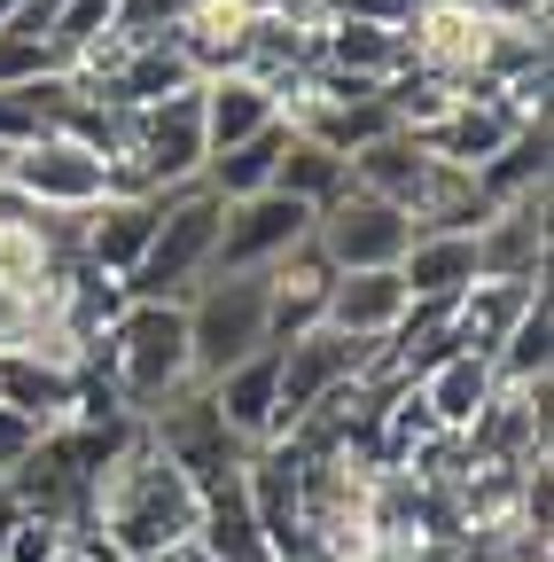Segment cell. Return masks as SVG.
Masks as SVG:
<instances>
[{
  "instance_id": "cell-1",
  "label": "cell",
  "mask_w": 554,
  "mask_h": 562,
  "mask_svg": "<svg viewBox=\"0 0 554 562\" xmlns=\"http://www.w3.org/2000/svg\"><path fill=\"white\" fill-rule=\"evenodd\" d=\"M414 70L445 94H500L523 70H546V16H493L476 0H422L406 24Z\"/></svg>"
},
{
  "instance_id": "cell-4",
  "label": "cell",
  "mask_w": 554,
  "mask_h": 562,
  "mask_svg": "<svg viewBox=\"0 0 554 562\" xmlns=\"http://www.w3.org/2000/svg\"><path fill=\"white\" fill-rule=\"evenodd\" d=\"M102 336H110V383H117L125 414H149L157 398L195 383V368H188V313L180 305H133L125 297V313Z\"/></svg>"
},
{
  "instance_id": "cell-7",
  "label": "cell",
  "mask_w": 554,
  "mask_h": 562,
  "mask_svg": "<svg viewBox=\"0 0 554 562\" xmlns=\"http://www.w3.org/2000/svg\"><path fill=\"white\" fill-rule=\"evenodd\" d=\"M375 344H383V336H343V328H328V321L305 328V336H290V344H282V391H273V438H290L328 391L360 383V375L375 368ZM273 438H265V446H273Z\"/></svg>"
},
{
  "instance_id": "cell-24",
  "label": "cell",
  "mask_w": 554,
  "mask_h": 562,
  "mask_svg": "<svg viewBox=\"0 0 554 562\" xmlns=\"http://www.w3.org/2000/svg\"><path fill=\"white\" fill-rule=\"evenodd\" d=\"M313 63L383 87V79H398V70L414 63V47H406L398 24H328V32H313Z\"/></svg>"
},
{
  "instance_id": "cell-16",
  "label": "cell",
  "mask_w": 554,
  "mask_h": 562,
  "mask_svg": "<svg viewBox=\"0 0 554 562\" xmlns=\"http://www.w3.org/2000/svg\"><path fill=\"white\" fill-rule=\"evenodd\" d=\"M203 391H212V406L227 414V430H235L242 446H265V438H273V391H282V344H258L250 360L219 368Z\"/></svg>"
},
{
  "instance_id": "cell-8",
  "label": "cell",
  "mask_w": 554,
  "mask_h": 562,
  "mask_svg": "<svg viewBox=\"0 0 554 562\" xmlns=\"http://www.w3.org/2000/svg\"><path fill=\"white\" fill-rule=\"evenodd\" d=\"M414 243V220L398 203L368 195V188H343L336 203L313 211V250L336 273H360V266H398V250Z\"/></svg>"
},
{
  "instance_id": "cell-27",
  "label": "cell",
  "mask_w": 554,
  "mask_h": 562,
  "mask_svg": "<svg viewBox=\"0 0 554 562\" xmlns=\"http://www.w3.org/2000/svg\"><path fill=\"white\" fill-rule=\"evenodd\" d=\"M531 188H546V117H539V125H516L508 149H500L493 165H476V195H484V203H516V195H531Z\"/></svg>"
},
{
  "instance_id": "cell-13",
  "label": "cell",
  "mask_w": 554,
  "mask_h": 562,
  "mask_svg": "<svg viewBox=\"0 0 554 562\" xmlns=\"http://www.w3.org/2000/svg\"><path fill=\"white\" fill-rule=\"evenodd\" d=\"M516 125H539V117H516L500 94H453L430 125H414V140H422L438 165L476 172V165H493V157L508 149V133H516Z\"/></svg>"
},
{
  "instance_id": "cell-11",
  "label": "cell",
  "mask_w": 554,
  "mask_h": 562,
  "mask_svg": "<svg viewBox=\"0 0 554 562\" xmlns=\"http://www.w3.org/2000/svg\"><path fill=\"white\" fill-rule=\"evenodd\" d=\"M546 188L516 195V203H493L476 227V281H546Z\"/></svg>"
},
{
  "instance_id": "cell-17",
  "label": "cell",
  "mask_w": 554,
  "mask_h": 562,
  "mask_svg": "<svg viewBox=\"0 0 554 562\" xmlns=\"http://www.w3.org/2000/svg\"><path fill=\"white\" fill-rule=\"evenodd\" d=\"M343 165H352V188H368V195L398 203L406 220H414V203H422V188H430V172H438V157H430L414 133H398V125H391V133H375L368 149H352Z\"/></svg>"
},
{
  "instance_id": "cell-18",
  "label": "cell",
  "mask_w": 554,
  "mask_h": 562,
  "mask_svg": "<svg viewBox=\"0 0 554 562\" xmlns=\"http://www.w3.org/2000/svg\"><path fill=\"white\" fill-rule=\"evenodd\" d=\"M546 297V281H468V290L453 297V351H493L508 344V328Z\"/></svg>"
},
{
  "instance_id": "cell-28",
  "label": "cell",
  "mask_w": 554,
  "mask_h": 562,
  "mask_svg": "<svg viewBox=\"0 0 554 562\" xmlns=\"http://www.w3.org/2000/svg\"><path fill=\"white\" fill-rule=\"evenodd\" d=\"M273 188H282V195H297L305 211H320V203H336L343 188H352V165H343L336 149H320V140L290 133V149H282V165H273Z\"/></svg>"
},
{
  "instance_id": "cell-31",
  "label": "cell",
  "mask_w": 554,
  "mask_h": 562,
  "mask_svg": "<svg viewBox=\"0 0 554 562\" xmlns=\"http://www.w3.org/2000/svg\"><path fill=\"white\" fill-rule=\"evenodd\" d=\"M180 16H188V0H117L110 32L117 40H165V32H180Z\"/></svg>"
},
{
  "instance_id": "cell-21",
  "label": "cell",
  "mask_w": 554,
  "mask_h": 562,
  "mask_svg": "<svg viewBox=\"0 0 554 562\" xmlns=\"http://www.w3.org/2000/svg\"><path fill=\"white\" fill-rule=\"evenodd\" d=\"M398 313H406L398 266H360V273H336V281H328V313H320V321L343 328V336H391Z\"/></svg>"
},
{
  "instance_id": "cell-38",
  "label": "cell",
  "mask_w": 554,
  "mask_h": 562,
  "mask_svg": "<svg viewBox=\"0 0 554 562\" xmlns=\"http://www.w3.org/2000/svg\"><path fill=\"white\" fill-rule=\"evenodd\" d=\"M9 9H16V0H0V16H9Z\"/></svg>"
},
{
  "instance_id": "cell-32",
  "label": "cell",
  "mask_w": 554,
  "mask_h": 562,
  "mask_svg": "<svg viewBox=\"0 0 554 562\" xmlns=\"http://www.w3.org/2000/svg\"><path fill=\"white\" fill-rule=\"evenodd\" d=\"M71 554V539H63V524H47V516H16V531H9V554L0 562H63Z\"/></svg>"
},
{
  "instance_id": "cell-19",
  "label": "cell",
  "mask_w": 554,
  "mask_h": 562,
  "mask_svg": "<svg viewBox=\"0 0 554 562\" xmlns=\"http://www.w3.org/2000/svg\"><path fill=\"white\" fill-rule=\"evenodd\" d=\"M0 406H16L24 422L55 430V422L79 414V368L39 360V351H0Z\"/></svg>"
},
{
  "instance_id": "cell-34",
  "label": "cell",
  "mask_w": 554,
  "mask_h": 562,
  "mask_svg": "<svg viewBox=\"0 0 554 562\" xmlns=\"http://www.w3.org/2000/svg\"><path fill=\"white\" fill-rule=\"evenodd\" d=\"M336 9V24H414V9H422V0H328Z\"/></svg>"
},
{
  "instance_id": "cell-3",
  "label": "cell",
  "mask_w": 554,
  "mask_h": 562,
  "mask_svg": "<svg viewBox=\"0 0 554 562\" xmlns=\"http://www.w3.org/2000/svg\"><path fill=\"white\" fill-rule=\"evenodd\" d=\"M219 220H227V203L203 188V180L165 188V220H157L142 266H133L117 290L133 305H188L195 281H212V266H219Z\"/></svg>"
},
{
  "instance_id": "cell-36",
  "label": "cell",
  "mask_w": 554,
  "mask_h": 562,
  "mask_svg": "<svg viewBox=\"0 0 554 562\" xmlns=\"http://www.w3.org/2000/svg\"><path fill=\"white\" fill-rule=\"evenodd\" d=\"M24 133H39V125L24 117V102H16V94H0V140H24Z\"/></svg>"
},
{
  "instance_id": "cell-26",
  "label": "cell",
  "mask_w": 554,
  "mask_h": 562,
  "mask_svg": "<svg viewBox=\"0 0 554 562\" xmlns=\"http://www.w3.org/2000/svg\"><path fill=\"white\" fill-rule=\"evenodd\" d=\"M282 149H290V117H273V125H258L250 140H235V149L203 157V188H212L219 203L258 195V188H273V165H282Z\"/></svg>"
},
{
  "instance_id": "cell-10",
  "label": "cell",
  "mask_w": 554,
  "mask_h": 562,
  "mask_svg": "<svg viewBox=\"0 0 554 562\" xmlns=\"http://www.w3.org/2000/svg\"><path fill=\"white\" fill-rule=\"evenodd\" d=\"M305 235H313V211L297 195H282V188L235 195L227 220H219V266L212 273H273Z\"/></svg>"
},
{
  "instance_id": "cell-5",
  "label": "cell",
  "mask_w": 554,
  "mask_h": 562,
  "mask_svg": "<svg viewBox=\"0 0 554 562\" xmlns=\"http://www.w3.org/2000/svg\"><path fill=\"white\" fill-rule=\"evenodd\" d=\"M188 313V368L195 383H212L219 368L250 360L265 336V273H212V281H195V297L180 305Z\"/></svg>"
},
{
  "instance_id": "cell-29",
  "label": "cell",
  "mask_w": 554,
  "mask_h": 562,
  "mask_svg": "<svg viewBox=\"0 0 554 562\" xmlns=\"http://www.w3.org/2000/svg\"><path fill=\"white\" fill-rule=\"evenodd\" d=\"M493 375H500V383H546V375H554V297H539V305L508 328V344L493 351Z\"/></svg>"
},
{
  "instance_id": "cell-23",
  "label": "cell",
  "mask_w": 554,
  "mask_h": 562,
  "mask_svg": "<svg viewBox=\"0 0 554 562\" xmlns=\"http://www.w3.org/2000/svg\"><path fill=\"white\" fill-rule=\"evenodd\" d=\"M398 281H406V297H461L476 281V235L414 227V243L398 250Z\"/></svg>"
},
{
  "instance_id": "cell-22",
  "label": "cell",
  "mask_w": 554,
  "mask_h": 562,
  "mask_svg": "<svg viewBox=\"0 0 554 562\" xmlns=\"http://www.w3.org/2000/svg\"><path fill=\"white\" fill-rule=\"evenodd\" d=\"M414 391H422V406H430L438 430H445V438H461L468 422L493 406L500 375H493V360H484V351H445V360H438L422 383H414Z\"/></svg>"
},
{
  "instance_id": "cell-37",
  "label": "cell",
  "mask_w": 554,
  "mask_h": 562,
  "mask_svg": "<svg viewBox=\"0 0 554 562\" xmlns=\"http://www.w3.org/2000/svg\"><path fill=\"white\" fill-rule=\"evenodd\" d=\"M16 516H24V501H16L9 484H0V554H9V531H16Z\"/></svg>"
},
{
  "instance_id": "cell-14",
  "label": "cell",
  "mask_w": 554,
  "mask_h": 562,
  "mask_svg": "<svg viewBox=\"0 0 554 562\" xmlns=\"http://www.w3.org/2000/svg\"><path fill=\"white\" fill-rule=\"evenodd\" d=\"M157 220H165V195H102V203L87 211V235H79V258H87L94 273L125 281L133 266H142V250H149Z\"/></svg>"
},
{
  "instance_id": "cell-39",
  "label": "cell",
  "mask_w": 554,
  "mask_h": 562,
  "mask_svg": "<svg viewBox=\"0 0 554 562\" xmlns=\"http://www.w3.org/2000/svg\"><path fill=\"white\" fill-rule=\"evenodd\" d=\"M157 562H180V554H157Z\"/></svg>"
},
{
  "instance_id": "cell-35",
  "label": "cell",
  "mask_w": 554,
  "mask_h": 562,
  "mask_svg": "<svg viewBox=\"0 0 554 562\" xmlns=\"http://www.w3.org/2000/svg\"><path fill=\"white\" fill-rule=\"evenodd\" d=\"M32 438H39V422H24L16 406H0V476H9V469L32 453Z\"/></svg>"
},
{
  "instance_id": "cell-30",
  "label": "cell",
  "mask_w": 554,
  "mask_h": 562,
  "mask_svg": "<svg viewBox=\"0 0 554 562\" xmlns=\"http://www.w3.org/2000/svg\"><path fill=\"white\" fill-rule=\"evenodd\" d=\"M110 16H117V0H55V24H47V55H55V70H79V63L102 47Z\"/></svg>"
},
{
  "instance_id": "cell-40",
  "label": "cell",
  "mask_w": 554,
  "mask_h": 562,
  "mask_svg": "<svg viewBox=\"0 0 554 562\" xmlns=\"http://www.w3.org/2000/svg\"><path fill=\"white\" fill-rule=\"evenodd\" d=\"M63 562H79V554H63Z\"/></svg>"
},
{
  "instance_id": "cell-12",
  "label": "cell",
  "mask_w": 554,
  "mask_h": 562,
  "mask_svg": "<svg viewBox=\"0 0 554 562\" xmlns=\"http://www.w3.org/2000/svg\"><path fill=\"white\" fill-rule=\"evenodd\" d=\"M242 501H250L273 562H313V547H305V492H297V453L290 446H250Z\"/></svg>"
},
{
  "instance_id": "cell-20",
  "label": "cell",
  "mask_w": 554,
  "mask_h": 562,
  "mask_svg": "<svg viewBox=\"0 0 554 562\" xmlns=\"http://www.w3.org/2000/svg\"><path fill=\"white\" fill-rule=\"evenodd\" d=\"M188 547L203 562H273V547H265V531H258V516L242 501V469L203 492V516H195V539Z\"/></svg>"
},
{
  "instance_id": "cell-15",
  "label": "cell",
  "mask_w": 554,
  "mask_h": 562,
  "mask_svg": "<svg viewBox=\"0 0 554 562\" xmlns=\"http://www.w3.org/2000/svg\"><path fill=\"white\" fill-rule=\"evenodd\" d=\"M328 281H336V266L313 250V235L265 273V336L273 344H290V336H305V328H320V313H328Z\"/></svg>"
},
{
  "instance_id": "cell-25",
  "label": "cell",
  "mask_w": 554,
  "mask_h": 562,
  "mask_svg": "<svg viewBox=\"0 0 554 562\" xmlns=\"http://www.w3.org/2000/svg\"><path fill=\"white\" fill-rule=\"evenodd\" d=\"M195 94H203V140H212V157L282 117V110H273V94H265L258 79H242V70H219V79H203Z\"/></svg>"
},
{
  "instance_id": "cell-33",
  "label": "cell",
  "mask_w": 554,
  "mask_h": 562,
  "mask_svg": "<svg viewBox=\"0 0 554 562\" xmlns=\"http://www.w3.org/2000/svg\"><path fill=\"white\" fill-rule=\"evenodd\" d=\"M47 70H55V55H47L39 40H16V32H0V94H16V87L47 79Z\"/></svg>"
},
{
  "instance_id": "cell-2",
  "label": "cell",
  "mask_w": 554,
  "mask_h": 562,
  "mask_svg": "<svg viewBox=\"0 0 554 562\" xmlns=\"http://www.w3.org/2000/svg\"><path fill=\"white\" fill-rule=\"evenodd\" d=\"M195 516H203V492L149 446V430H133L125 453L94 484V531L117 539L125 562H157V554H180L195 539Z\"/></svg>"
},
{
  "instance_id": "cell-9",
  "label": "cell",
  "mask_w": 554,
  "mask_h": 562,
  "mask_svg": "<svg viewBox=\"0 0 554 562\" xmlns=\"http://www.w3.org/2000/svg\"><path fill=\"white\" fill-rule=\"evenodd\" d=\"M546 446H554V375L546 383H500L493 406L461 430L468 461H500V469H531V461H546Z\"/></svg>"
},
{
  "instance_id": "cell-6",
  "label": "cell",
  "mask_w": 554,
  "mask_h": 562,
  "mask_svg": "<svg viewBox=\"0 0 554 562\" xmlns=\"http://www.w3.org/2000/svg\"><path fill=\"white\" fill-rule=\"evenodd\" d=\"M142 430H149V446H157L195 492H212L219 476H235V469L250 461V446L227 430V414L212 406V391H203V383H180L172 398H157V406L142 414Z\"/></svg>"
}]
</instances>
